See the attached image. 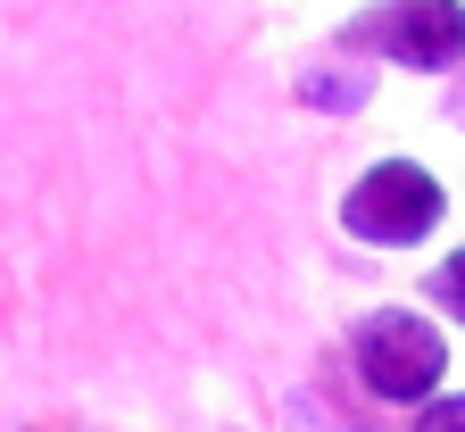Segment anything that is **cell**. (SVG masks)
I'll use <instances>...</instances> for the list:
<instances>
[{
  "label": "cell",
  "instance_id": "1",
  "mask_svg": "<svg viewBox=\"0 0 465 432\" xmlns=\"http://www.w3.org/2000/svg\"><path fill=\"white\" fill-rule=\"evenodd\" d=\"M341 366L374 407H424L449 383V333L424 307H366L341 333Z\"/></svg>",
  "mask_w": 465,
  "mask_h": 432
},
{
  "label": "cell",
  "instance_id": "2",
  "mask_svg": "<svg viewBox=\"0 0 465 432\" xmlns=\"http://www.w3.org/2000/svg\"><path fill=\"white\" fill-rule=\"evenodd\" d=\"M440 225H449V183L424 158H374L341 192V233L358 250H424Z\"/></svg>",
  "mask_w": 465,
  "mask_h": 432
},
{
  "label": "cell",
  "instance_id": "3",
  "mask_svg": "<svg viewBox=\"0 0 465 432\" xmlns=\"http://www.w3.org/2000/svg\"><path fill=\"white\" fill-rule=\"evenodd\" d=\"M341 42L399 75H457L465 67V0H366L341 25Z\"/></svg>",
  "mask_w": 465,
  "mask_h": 432
},
{
  "label": "cell",
  "instance_id": "4",
  "mask_svg": "<svg viewBox=\"0 0 465 432\" xmlns=\"http://www.w3.org/2000/svg\"><path fill=\"white\" fill-rule=\"evenodd\" d=\"M366 92H374V58L349 50V42H341L332 58H308V67H300V100H308L316 116H358Z\"/></svg>",
  "mask_w": 465,
  "mask_h": 432
},
{
  "label": "cell",
  "instance_id": "5",
  "mask_svg": "<svg viewBox=\"0 0 465 432\" xmlns=\"http://www.w3.org/2000/svg\"><path fill=\"white\" fill-rule=\"evenodd\" d=\"M424 299L440 307L449 325H465V250H449L440 266H432V283H424Z\"/></svg>",
  "mask_w": 465,
  "mask_h": 432
},
{
  "label": "cell",
  "instance_id": "6",
  "mask_svg": "<svg viewBox=\"0 0 465 432\" xmlns=\"http://www.w3.org/2000/svg\"><path fill=\"white\" fill-rule=\"evenodd\" d=\"M407 432H465V391H432L424 407H407Z\"/></svg>",
  "mask_w": 465,
  "mask_h": 432
}]
</instances>
